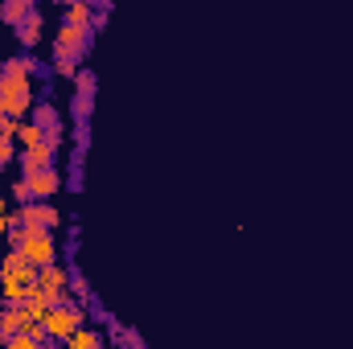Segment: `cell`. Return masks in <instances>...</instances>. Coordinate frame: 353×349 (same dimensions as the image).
<instances>
[{"label":"cell","mask_w":353,"mask_h":349,"mask_svg":"<svg viewBox=\"0 0 353 349\" xmlns=\"http://www.w3.org/2000/svg\"><path fill=\"white\" fill-rule=\"evenodd\" d=\"M12 251H21L25 263H33L37 271L50 267V263H58V243H54L50 230H25V226H21V243H17Z\"/></svg>","instance_id":"277c9868"},{"label":"cell","mask_w":353,"mask_h":349,"mask_svg":"<svg viewBox=\"0 0 353 349\" xmlns=\"http://www.w3.org/2000/svg\"><path fill=\"white\" fill-rule=\"evenodd\" d=\"M33 58H8L0 66V119H21L25 111H33Z\"/></svg>","instance_id":"6da1fadb"},{"label":"cell","mask_w":353,"mask_h":349,"mask_svg":"<svg viewBox=\"0 0 353 349\" xmlns=\"http://www.w3.org/2000/svg\"><path fill=\"white\" fill-rule=\"evenodd\" d=\"M12 222L25 226V230H54V226H62V214L50 201H29V206H21L12 214Z\"/></svg>","instance_id":"5b68a950"},{"label":"cell","mask_w":353,"mask_h":349,"mask_svg":"<svg viewBox=\"0 0 353 349\" xmlns=\"http://www.w3.org/2000/svg\"><path fill=\"white\" fill-rule=\"evenodd\" d=\"M17 37H21V46H37V41H41V17H37V8H33V17L17 29Z\"/></svg>","instance_id":"9a60e30c"},{"label":"cell","mask_w":353,"mask_h":349,"mask_svg":"<svg viewBox=\"0 0 353 349\" xmlns=\"http://www.w3.org/2000/svg\"><path fill=\"white\" fill-rule=\"evenodd\" d=\"M0 17H4L12 29H21V25L33 17V4H29V0H4V4H0Z\"/></svg>","instance_id":"7c38bea8"},{"label":"cell","mask_w":353,"mask_h":349,"mask_svg":"<svg viewBox=\"0 0 353 349\" xmlns=\"http://www.w3.org/2000/svg\"><path fill=\"white\" fill-rule=\"evenodd\" d=\"M54 144H37V148H25L21 152V169L25 173H37V169H54Z\"/></svg>","instance_id":"8fae6325"},{"label":"cell","mask_w":353,"mask_h":349,"mask_svg":"<svg viewBox=\"0 0 353 349\" xmlns=\"http://www.w3.org/2000/svg\"><path fill=\"white\" fill-rule=\"evenodd\" d=\"M12 197H17L21 206H29V201H33V193H29V185H25V181H17V185H12Z\"/></svg>","instance_id":"ffe728a7"},{"label":"cell","mask_w":353,"mask_h":349,"mask_svg":"<svg viewBox=\"0 0 353 349\" xmlns=\"http://www.w3.org/2000/svg\"><path fill=\"white\" fill-rule=\"evenodd\" d=\"M90 21H94V12H90V4H83V0H74V4L66 8V25H74V29H90Z\"/></svg>","instance_id":"5bb4252c"},{"label":"cell","mask_w":353,"mask_h":349,"mask_svg":"<svg viewBox=\"0 0 353 349\" xmlns=\"http://www.w3.org/2000/svg\"><path fill=\"white\" fill-rule=\"evenodd\" d=\"M41 329H46V337L50 341H70L79 329H87V312H83V304H66V308H50L46 312V321H41Z\"/></svg>","instance_id":"3957f363"},{"label":"cell","mask_w":353,"mask_h":349,"mask_svg":"<svg viewBox=\"0 0 353 349\" xmlns=\"http://www.w3.org/2000/svg\"><path fill=\"white\" fill-rule=\"evenodd\" d=\"M17 140H21L25 148H37V144H50V140H46V132H41V128H37L33 119H21V128H17Z\"/></svg>","instance_id":"4fadbf2b"},{"label":"cell","mask_w":353,"mask_h":349,"mask_svg":"<svg viewBox=\"0 0 353 349\" xmlns=\"http://www.w3.org/2000/svg\"><path fill=\"white\" fill-rule=\"evenodd\" d=\"M123 346H128V349H140V341H136V333H123Z\"/></svg>","instance_id":"7402d4cb"},{"label":"cell","mask_w":353,"mask_h":349,"mask_svg":"<svg viewBox=\"0 0 353 349\" xmlns=\"http://www.w3.org/2000/svg\"><path fill=\"white\" fill-rule=\"evenodd\" d=\"M29 329H33V321L25 317V308H4L0 312V346L8 337H17V333H29Z\"/></svg>","instance_id":"30bf717a"},{"label":"cell","mask_w":353,"mask_h":349,"mask_svg":"<svg viewBox=\"0 0 353 349\" xmlns=\"http://www.w3.org/2000/svg\"><path fill=\"white\" fill-rule=\"evenodd\" d=\"M74 94L94 99V74H90V70H79V74H74Z\"/></svg>","instance_id":"e0dca14e"},{"label":"cell","mask_w":353,"mask_h":349,"mask_svg":"<svg viewBox=\"0 0 353 349\" xmlns=\"http://www.w3.org/2000/svg\"><path fill=\"white\" fill-rule=\"evenodd\" d=\"M4 349H41V346H37L33 337H25V333H17V337H8V341H4Z\"/></svg>","instance_id":"d6986e66"},{"label":"cell","mask_w":353,"mask_h":349,"mask_svg":"<svg viewBox=\"0 0 353 349\" xmlns=\"http://www.w3.org/2000/svg\"><path fill=\"white\" fill-rule=\"evenodd\" d=\"M90 41V29H74V25H62L58 37H54V58H58V74H79V58Z\"/></svg>","instance_id":"7a4b0ae2"},{"label":"cell","mask_w":353,"mask_h":349,"mask_svg":"<svg viewBox=\"0 0 353 349\" xmlns=\"http://www.w3.org/2000/svg\"><path fill=\"white\" fill-rule=\"evenodd\" d=\"M66 283H70V271H66L62 263H50V267H41V271H37V288H41V292H50V296H62V292H66Z\"/></svg>","instance_id":"9c48e42d"},{"label":"cell","mask_w":353,"mask_h":349,"mask_svg":"<svg viewBox=\"0 0 353 349\" xmlns=\"http://www.w3.org/2000/svg\"><path fill=\"white\" fill-rule=\"evenodd\" d=\"M62 349H103V341H99V333H94V329H79V333H74Z\"/></svg>","instance_id":"2e32d148"},{"label":"cell","mask_w":353,"mask_h":349,"mask_svg":"<svg viewBox=\"0 0 353 349\" xmlns=\"http://www.w3.org/2000/svg\"><path fill=\"white\" fill-rule=\"evenodd\" d=\"M4 165H12V140L8 136H0V169Z\"/></svg>","instance_id":"44dd1931"},{"label":"cell","mask_w":353,"mask_h":349,"mask_svg":"<svg viewBox=\"0 0 353 349\" xmlns=\"http://www.w3.org/2000/svg\"><path fill=\"white\" fill-rule=\"evenodd\" d=\"M25 185H29L33 201H41V197H54L58 193L62 177H58V169H37V173H25Z\"/></svg>","instance_id":"ba28073f"},{"label":"cell","mask_w":353,"mask_h":349,"mask_svg":"<svg viewBox=\"0 0 353 349\" xmlns=\"http://www.w3.org/2000/svg\"><path fill=\"white\" fill-rule=\"evenodd\" d=\"M70 111H74V119L83 123V119L90 115V99H87V94H74V99H70Z\"/></svg>","instance_id":"ac0fdd59"},{"label":"cell","mask_w":353,"mask_h":349,"mask_svg":"<svg viewBox=\"0 0 353 349\" xmlns=\"http://www.w3.org/2000/svg\"><path fill=\"white\" fill-rule=\"evenodd\" d=\"M0 279H17V283L33 288V283H37V267H33V263H25L21 251H8V255L0 259Z\"/></svg>","instance_id":"8992f818"},{"label":"cell","mask_w":353,"mask_h":349,"mask_svg":"<svg viewBox=\"0 0 353 349\" xmlns=\"http://www.w3.org/2000/svg\"><path fill=\"white\" fill-rule=\"evenodd\" d=\"M33 123L46 132V140L58 148L62 144V119H58V111L50 107V103H33Z\"/></svg>","instance_id":"52a82bcc"}]
</instances>
